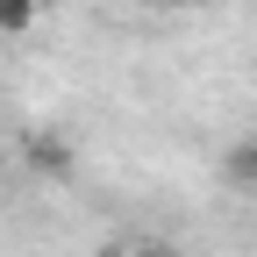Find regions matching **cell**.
<instances>
[{
  "label": "cell",
  "mask_w": 257,
  "mask_h": 257,
  "mask_svg": "<svg viewBox=\"0 0 257 257\" xmlns=\"http://www.w3.org/2000/svg\"><path fill=\"white\" fill-rule=\"evenodd\" d=\"M29 165H36L43 179H64L72 172V143L64 136H29Z\"/></svg>",
  "instance_id": "6da1fadb"
},
{
  "label": "cell",
  "mask_w": 257,
  "mask_h": 257,
  "mask_svg": "<svg viewBox=\"0 0 257 257\" xmlns=\"http://www.w3.org/2000/svg\"><path fill=\"white\" fill-rule=\"evenodd\" d=\"M221 172H229V186H236V193H257V136L229 143V157H221Z\"/></svg>",
  "instance_id": "7a4b0ae2"
},
{
  "label": "cell",
  "mask_w": 257,
  "mask_h": 257,
  "mask_svg": "<svg viewBox=\"0 0 257 257\" xmlns=\"http://www.w3.org/2000/svg\"><path fill=\"white\" fill-rule=\"evenodd\" d=\"M43 22V0H0V36H29Z\"/></svg>",
  "instance_id": "3957f363"
},
{
  "label": "cell",
  "mask_w": 257,
  "mask_h": 257,
  "mask_svg": "<svg viewBox=\"0 0 257 257\" xmlns=\"http://www.w3.org/2000/svg\"><path fill=\"white\" fill-rule=\"evenodd\" d=\"M128 257H186V250H172V243H143V250H128Z\"/></svg>",
  "instance_id": "277c9868"
},
{
  "label": "cell",
  "mask_w": 257,
  "mask_h": 257,
  "mask_svg": "<svg viewBox=\"0 0 257 257\" xmlns=\"http://www.w3.org/2000/svg\"><path fill=\"white\" fill-rule=\"evenodd\" d=\"M165 8H193V0H165Z\"/></svg>",
  "instance_id": "5b68a950"
}]
</instances>
